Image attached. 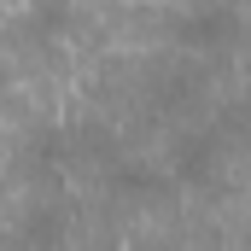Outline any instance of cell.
I'll use <instances>...</instances> for the list:
<instances>
[{
  "label": "cell",
  "mask_w": 251,
  "mask_h": 251,
  "mask_svg": "<svg viewBox=\"0 0 251 251\" xmlns=\"http://www.w3.org/2000/svg\"><path fill=\"white\" fill-rule=\"evenodd\" d=\"M240 29H246V18L228 0H199L170 18V41L187 53H228V47H240Z\"/></svg>",
  "instance_id": "1"
},
{
  "label": "cell",
  "mask_w": 251,
  "mask_h": 251,
  "mask_svg": "<svg viewBox=\"0 0 251 251\" xmlns=\"http://www.w3.org/2000/svg\"><path fill=\"white\" fill-rule=\"evenodd\" d=\"M222 128H193L181 134L176 146H170V176L181 181V187H204L210 176H216V164H222Z\"/></svg>",
  "instance_id": "2"
},
{
  "label": "cell",
  "mask_w": 251,
  "mask_h": 251,
  "mask_svg": "<svg viewBox=\"0 0 251 251\" xmlns=\"http://www.w3.org/2000/svg\"><path fill=\"white\" fill-rule=\"evenodd\" d=\"M117 193H128V199H152V193H164V176L146 170V164H128V170H117Z\"/></svg>",
  "instance_id": "3"
},
{
  "label": "cell",
  "mask_w": 251,
  "mask_h": 251,
  "mask_svg": "<svg viewBox=\"0 0 251 251\" xmlns=\"http://www.w3.org/2000/svg\"><path fill=\"white\" fill-rule=\"evenodd\" d=\"M246 251H251V246H246Z\"/></svg>",
  "instance_id": "4"
}]
</instances>
